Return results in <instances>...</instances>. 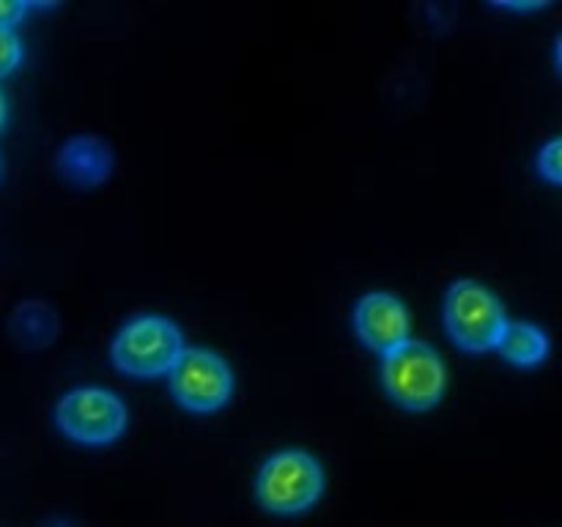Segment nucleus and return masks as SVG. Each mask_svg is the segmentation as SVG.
Segmentation results:
<instances>
[{
    "instance_id": "nucleus-4",
    "label": "nucleus",
    "mask_w": 562,
    "mask_h": 527,
    "mask_svg": "<svg viewBox=\"0 0 562 527\" xmlns=\"http://www.w3.org/2000/svg\"><path fill=\"white\" fill-rule=\"evenodd\" d=\"M445 322L456 344L470 351H486L497 346L505 327V313L486 285L475 280H459L450 285L445 300Z\"/></svg>"
},
{
    "instance_id": "nucleus-13",
    "label": "nucleus",
    "mask_w": 562,
    "mask_h": 527,
    "mask_svg": "<svg viewBox=\"0 0 562 527\" xmlns=\"http://www.w3.org/2000/svg\"><path fill=\"white\" fill-rule=\"evenodd\" d=\"M25 9L27 5L22 0H0V27H11L14 22H20Z\"/></svg>"
},
{
    "instance_id": "nucleus-3",
    "label": "nucleus",
    "mask_w": 562,
    "mask_h": 527,
    "mask_svg": "<svg viewBox=\"0 0 562 527\" xmlns=\"http://www.w3.org/2000/svg\"><path fill=\"white\" fill-rule=\"evenodd\" d=\"M181 333L173 322L162 316H137L121 327L113 340L115 366L135 377H157L173 368L179 360Z\"/></svg>"
},
{
    "instance_id": "nucleus-2",
    "label": "nucleus",
    "mask_w": 562,
    "mask_h": 527,
    "mask_svg": "<svg viewBox=\"0 0 562 527\" xmlns=\"http://www.w3.org/2000/svg\"><path fill=\"white\" fill-rule=\"evenodd\" d=\"M382 379L401 406L428 410L445 393V362L423 340H404L384 355Z\"/></svg>"
},
{
    "instance_id": "nucleus-12",
    "label": "nucleus",
    "mask_w": 562,
    "mask_h": 527,
    "mask_svg": "<svg viewBox=\"0 0 562 527\" xmlns=\"http://www.w3.org/2000/svg\"><path fill=\"white\" fill-rule=\"evenodd\" d=\"M22 58V44L11 27H0V75L14 69Z\"/></svg>"
},
{
    "instance_id": "nucleus-5",
    "label": "nucleus",
    "mask_w": 562,
    "mask_h": 527,
    "mask_svg": "<svg viewBox=\"0 0 562 527\" xmlns=\"http://www.w3.org/2000/svg\"><path fill=\"white\" fill-rule=\"evenodd\" d=\"M170 388L173 395L195 412L217 410L228 401L234 377L228 362L209 349H181L179 360L170 368Z\"/></svg>"
},
{
    "instance_id": "nucleus-1",
    "label": "nucleus",
    "mask_w": 562,
    "mask_h": 527,
    "mask_svg": "<svg viewBox=\"0 0 562 527\" xmlns=\"http://www.w3.org/2000/svg\"><path fill=\"white\" fill-rule=\"evenodd\" d=\"M258 500L274 514L307 511L324 492L322 464L305 450H283L263 461L256 481Z\"/></svg>"
},
{
    "instance_id": "nucleus-10",
    "label": "nucleus",
    "mask_w": 562,
    "mask_h": 527,
    "mask_svg": "<svg viewBox=\"0 0 562 527\" xmlns=\"http://www.w3.org/2000/svg\"><path fill=\"white\" fill-rule=\"evenodd\" d=\"M497 349L516 366H536L547 357L549 340L536 324L505 322L503 333L497 338Z\"/></svg>"
},
{
    "instance_id": "nucleus-7",
    "label": "nucleus",
    "mask_w": 562,
    "mask_h": 527,
    "mask_svg": "<svg viewBox=\"0 0 562 527\" xmlns=\"http://www.w3.org/2000/svg\"><path fill=\"white\" fill-rule=\"evenodd\" d=\"M355 322L360 338L384 355L409 340V313L404 302L387 291H373L362 296Z\"/></svg>"
},
{
    "instance_id": "nucleus-6",
    "label": "nucleus",
    "mask_w": 562,
    "mask_h": 527,
    "mask_svg": "<svg viewBox=\"0 0 562 527\" xmlns=\"http://www.w3.org/2000/svg\"><path fill=\"white\" fill-rule=\"evenodd\" d=\"M58 426L80 442H113L124 431L126 410L110 390L80 388L60 399Z\"/></svg>"
},
{
    "instance_id": "nucleus-9",
    "label": "nucleus",
    "mask_w": 562,
    "mask_h": 527,
    "mask_svg": "<svg viewBox=\"0 0 562 527\" xmlns=\"http://www.w3.org/2000/svg\"><path fill=\"white\" fill-rule=\"evenodd\" d=\"M58 333V316L47 302H22L11 316V335L20 340L25 349L47 346Z\"/></svg>"
},
{
    "instance_id": "nucleus-14",
    "label": "nucleus",
    "mask_w": 562,
    "mask_h": 527,
    "mask_svg": "<svg viewBox=\"0 0 562 527\" xmlns=\"http://www.w3.org/2000/svg\"><path fill=\"white\" fill-rule=\"evenodd\" d=\"M3 119H5V99H3V91H0V126H3Z\"/></svg>"
},
{
    "instance_id": "nucleus-11",
    "label": "nucleus",
    "mask_w": 562,
    "mask_h": 527,
    "mask_svg": "<svg viewBox=\"0 0 562 527\" xmlns=\"http://www.w3.org/2000/svg\"><path fill=\"white\" fill-rule=\"evenodd\" d=\"M538 168H541V173L547 176L549 181H558L562 179V141L560 137H554V141H549L547 146H543L541 157H538Z\"/></svg>"
},
{
    "instance_id": "nucleus-8",
    "label": "nucleus",
    "mask_w": 562,
    "mask_h": 527,
    "mask_svg": "<svg viewBox=\"0 0 562 527\" xmlns=\"http://www.w3.org/2000/svg\"><path fill=\"white\" fill-rule=\"evenodd\" d=\"M60 173L69 181L80 187H93L99 181L108 179L110 168H113V154L102 137L80 135L71 137L58 154Z\"/></svg>"
}]
</instances>
